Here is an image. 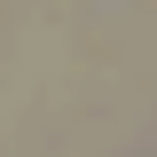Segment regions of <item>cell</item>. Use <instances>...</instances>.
<instances>
[]
</instances>
